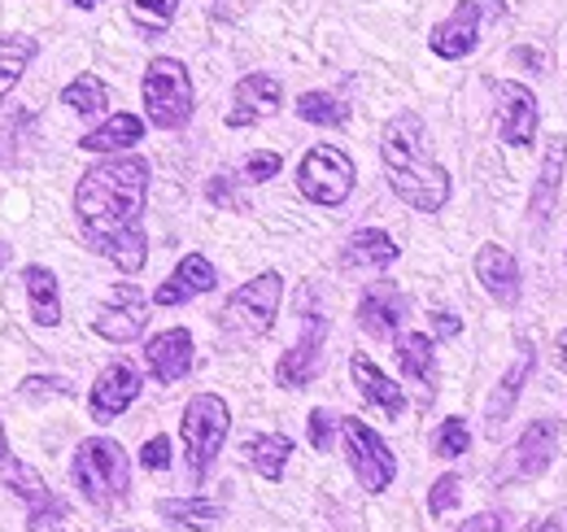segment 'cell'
<instances>
[{
  "label": "cell",
  "instance_id": "31",
  "mask_svg": "<svg viewBox=\"0 0 567 532\" xmlns=\"http://www.w3.org/2000/svg\"><path fill=\"white\" fill-rule=\"evenodd\" d=\"M0 475H4V484H9V489L22 498V502H27V511H40V507L58 502V498L49 493V484H44V480H40V475H35L27 463H18V459H13V463L4 459V463H0Z\"/></svg>",
  "mask_w": 567,
  "mask_h": 532
},
{
  "label": "cell",
  "instance_id": "21",
  "mask_svg": "<svg viewBox=\"0 0 567 532\" xmlns=\"http://www.w3.org/2000/svg\"><path fill=\"white\" fill-rule=\"evenodd\" d=\"M555 423L550 419H533L528 428H524V437L515 441V454H511V475L515 480H537V475H546V467H550V454H555Z\"/></svg>",
  "mask_w": 567,
  "mask_h": 532
},
{
  "label": "cell",
  "instance_id": "7",
  "mask_svg": "<svg viewBox=\"0 0 567 532\" xmlns=\"http://www.w3.org/2000/svg\"><path fill=\"white\" fill-rule=\"evenodd\" d=\"M354 180H358L354 162L337 144H315L297 162V193L310 201V205H323V209L346 205L350 193H354Z\"/></svg>",
  "mask_w": 567,
  "mask_h": 532
},
{
  "label": "cell",
  "instance_id": "11",
  "mask_svg": "<svg viewBox=\"0 0 567 532\" xmlns=\"http://www.w3.org/2000/svg\"><path fill=\"white\" fill-rule=\"evenodd\" d=\"M144 324H148V301H144V293L132 279H127V284H114L110 297H105V306H101L96 319H92L96 336L110 340V345L136 340V336L144 332Z\"/></svg>",
  "mask_w": 567,
  "mask_h": 532
},
{
  "label": "cell",
  "instance_id": "3",
  "mask_svg": "<svg viewBox=\"0 0 567 532\" xmlns=\"http://www.w3.org/2000/svg\"><path fill=\"white\" fill-rule=\"evenodd\" d=\"M74 489L83 493V502H92L96 511H110L127 498L132 489V463H127V450L114 441V437H87L79 450H74Z\"/></svg>",
  "mask_w": 567,
  "mask_h": 532
},
{
  "label": "cell",
  "instance_id": "20",
  "mask_svg": "<svg viewBox=\"0 0 567 532\" xmlns=\"http://www.w3.org/2000/svg\"><path fill=\"white\" fill-rule=\"evenodd\" d=\"M476 279L485 284V293L497 306H519V263L511 258V249L502 245H481L476 249Z\"/></svg>",
  "mask_w": 567,
  "mask_h": 532
},
{
  "label": "cell",
  "instance_id": "25",
  "mask_svg": "<svg viewBox=\"0 0 567 532\" xmlns=\"http://www.w3.org/2000/svg\"><path fill=\"white\" fill-rule=\"evenodd\" d=\"M22 284H27L31 319L40 328H58L62 324V288H58V275L49 266H27L22 270Z\"/></svg>",
  "mask_w": 567,
  "mask_h": 532
},
{
  "label": "cell",
  "instance_id": "16",
  "mask_svg": "<svg viewBox=\"0 0 567 532\" xmlns=\"http://www.w3.org/2000/svg\"><path fill=\"white\" fill-rule=\"evenodd\" d=\"M144 367L157 385H179L193 371V336L188 328H166L144 345Z\"/></svg>",
  "mask_w": 567,
  "mask_h": 532
},
{
  "label": "cell",
  "instance_id": "34",
  "mask_svg": "<svg viewBox=\"0 0 567 532\" xmlns=\"http://www.w3.org/2000/svg\"><path fill=\"white\" fill-rule=\"evenodd\" d=\"M467 446H472V428H467L463 415H450V419L436 428V437H432L436 459H458V454H467Z\"/></svg>",
  "mask_w": 567,
  "mask_h": 532
},
{
  "label": "cell",
  "instance_id": "41",
  "mask_svg": "<svg viewBox=\"0 0 567 532\" xmlns=\"http://www.w3.org/2000/svg\"><path fill=\"white\" fill-rule=\"evenodd\" d=\"M141 463L144 471H166L171 467V441L166 437H148L141 450Z\"/></svg>",
  "mask_w": 567,
  "mask_h": 532
},
{
  "label": "cell",
  "instance_id": "27",
  "mask_svg": "<svg viewBox=\"0 0 567 532\" xmlns=\"http://www.w3.org/2000/svg\"><path fill=\"white\" fill-rule=\"evenodd\" d=\"M157 515L175 529L206 532L223 520V502H214V498H166V502H157Z\"/></svg>",
  "mask_w": 567,
  "mask_h": 532
},
{
  "label": "cell",
  "instance_id": "44",
  "mask_svg": "<svg viewBox=\"0 0 567 532\" xmlns=\"http://www.w3.org/2000/svg\"><path fill=\"white\" fill-rule=\"evenodd\" d=\"M458 532H502V520H497V515H489V511H481V515H472V520H467Z\"/></svg>",
  "mask_w": 567,
  "mask_h": 532
},
{
  "label": "cell",
  "instance_id": "42",
  "mask_svg": "<svg viewBox=\"0 0 567 532\" xmlns=\"http://www.w3.org/2000/svg\"><path fill=\"white\" fill-rule=\"evenodd\" d=\"M463 332V324H458V315H450V310H432V336H441V340H450V336Z\"/></svg>",
  "mask_w": 567,
  "mask_h": 532
},
{
  "label": "cell",
  "instance_id": "14",
  "mask_svg": "<svg viewBox=\"0 0 567 532\" xmlns=\"http://www.w3.org/2000/svg\"><path fill=\"white\" fill-rule=\"evenodd\" d=\"M136 398H141V371L118 358V362H110V367L96 376V385H92V393H87V410H92L96 423H110V419H118Z\"/></svg>",
  "mask_w": 567,
  "mask_h": 532
},
{
  "label": "cell",
  "instance_id": "35",
  "mask_svg": "<svg viewBox=\"0 0 567 532\" xmlns=\"http://www.w3.org/2000/svg\"><path fill=\"white\" fill-rule=\"evenodd\" d=\"M18 393L27 401H44V398H74V385L62 376H27L18 385Z\"/></svg>",
  "mask_w": 567,
  "mask_h": 532
},
{
  "label": "cell",
  "instance_id": "46",
  "mask_svg": "<svg viewBox=\"0 0 567 532\" xmlns=\"http://www.w3.org/2000/svg\"><path fill=\"white\" fill-rule=\"evenodd\" d=\"M528 532H564L559 520H537V524H528Z\"/></svg>",
  "mask_w": 567,
  "mask_h": 532
},
{
  "label": "cell",
  "instance_id": "49",
  "mask_svg": "<svg viewBox=\"0 0 567 532\" xmlns=\"http://www.w3.org/2000/svg\"><path fill=\"white\" fill-rule=\"evenodd\" d=\"M74 9H96V4H101V0H71Z\"/></svg>",
  "mask_w": 567,
  "mask_h": 532
},
{
  "label": "cell",
  "instance_id": "18",
  "mask_svg": "<svg viewBox=\"0 0 567 532\" xmlns=\"http://www.w3.org/2000/svg\"><path fill=\"white\" fill-rule=\"evenodd\" d=\"M214 284H218V270H214L210 258L206 254H188V258H179V266L171 270V279L157 284L153 306H184V301L210 293Z\"/></svg>",
  "mask_w": 567,
  "mask_h": 532
},
{
  "label": "cell",
  "instance_id": "40",
  "mask_svg": "<svg viewBox=\"0 0 567 532\" xmlns=\"http://www.w3.org/2000/svg\"><path fill=\"white\" fill-rule=\"evenodd\" d=\"M206 197H210L214 205H227V209H245V201L236 193V180H231V175H214L210 184H206Z\"/></svg>",
  "mask_w": 567,
  "mask_h": 532
},
{
  "label": "cell",
  "instance_id": "29",
  "mask_svg": "<svg viewBox=\"0 0 567 532\" xmlns=\"http://www.w3.org/2000/svg\"><path fill=\"white\" fill-rule=\"evenodd\" d=\"M35 53H40V44L31 35H0V101L13 92L22 70L35 62Z\"/></svg>",
  "mask_w": 567,
  "mask_h": 532
},
{
  "label": "cell",
  "instance_id": "28",
  "mask_svg": "<svg viewBox=\"0 0 567 532\" xmlns=\"http://www.w3.org/2000/svg\"><path fill=\"white\" fill-rule=\"evenodd\" d=\"M288 454H292V441H288L284 432H262V437H249V441H245V463L254 467L258 475H267L271 484L284 480Z\"/></svg>",
  "mask_w": 567,
  "mask_h": 532
},
{
  "label": "cell",
  "instance_id": "1",
  "mask_svg": "<svg viewBox=\"0 0 567 532\" xmlns=\"http://www.w3.org/2000/svg\"><path fill=\"white\" fill-rule=\"evenodd\" d=\"M144 201H148V162L127 153L87 166L74 188V218L83 227L87 249L110 258L123 275H141L148 263V236L141 227Z\"/></svg>",
  "mask_w": 567,
  "mask_h": 532
},
{
  "label": "cell",
  "instance_id": "32",
  "mask_svg": "<svg viewBox=\"0 0 567 532\" xmlns=\"http://www.w3.org/2000/svg\"><path fill=\"white\" fill-rule=\"evenodd\" d=\"M62 105H71L74 114L92 119V114H101V110L110 105V88H105L96 74H79V79H71V83L62 88Z\"/></svg>",
  "mask_w": 567,
  "mask_h": 532
},
{
  "label": "cell",
  "instance_id": "9",
  "mask_svg": "<svg viewBox=\"0 0 567 532\" xmlns=\"http://www.w3.org/2000/svg\"><path fill=\"white\" fill-rule=\"evenodd\" d=\"M485 18H502V4H497V0H458L454 13L432 27L427 49H432L441 62H463L467 53H476Z\"/></svg>",
  "mask_w": 567,
  "mask_h": 532
},
{
  "label": "cell",
  "instance_id": "51",
  "mask_svg": "<svg viewBox=\"0 0 567 532\" xmlns=\"http://www.w3.org/2000/svg\"><path fill=\"white\" fill-rule=\"evenodd\" d=\"M123 532H127V529H123Z\"/></svg>",
  "mask_w": 567,
  "mask_h": 532
},
{
  "label": "cell",
  "instance_id": "6",
  "mask_svg": "<svg viewBox=\"0 0 567 532\" xmlns=\"http://www.w3.org/2000/svg\"><path fill=\"white\" fill-rule=\"evenodd\" d=\"M227 428H231V410L218 393H197L184 406L179 437H184V454H188L193 480H206V471H210L223 441H227Z\"/></svg>",
  "mask_w": 567,
  "mask_h": 532
},
{
  "label": "cell",
  "instance_id": "48",
  "mask_svg": "<svg viewBox=\"0 0 567 532\" xmlns=\"http://www.w3.org/2000/svg\"><path fill=\"white\" fill-rule=\"evenodd\" d=\"M9 459V437H4V428H0V463Z\"/></svg>",
  "mask_w": 567,
  "mask_h": 532
},
{
  "label": "cell",
  "instance_id": "24",
  "mask_svg": "<svg viewBox=\"0 0 567 532\" xmlns=\"http://www.w3.org/2000/svg\"><path fill=\"white\" fill-rule=\"evenodd\" d=\"M398 258H402V249L380 227H362V232H354L346 241V249H341V266L346 270H384V266H393Z\"/></svg>",
  "mask_w": 567,
  "mask_h": 532
},
{
  "label": "cell",
  "instance_id": "36",
  "mask_svg": "<svg viewBox=\"0 0 567 532\" xmlns=\"http://www.w3.org/2000/svg\"><path fill=\"white\" fill-rule=\"evenodd\" d=\"M458 493H463V480H458V475H441V480L432 484V493H427V511H432V515L454 511V507H458Z\"/></svg>",
  "mask_w": 567,
  "mask_h": 532
},
{
  "label": "cell",
  "instance_id": "2",
  "mask_svg": "<svg viewBox=\"0 0 567 532\" xmlns=\"http://www.w3.org/2000/svg\"><path fill=\"white\" fill-rule=\"evenodd\" d=\"M380 157H384L389 188L411 209L436 214L450 201V171L436 162L424 119L415 110H402L389 119V127L380 135Z\"/></svg>",
  "mask_w": 567,
  "mask_h": 532
},
{
  "label": "cell",
  "instance_id": "8",
  "mask_svg": "<svg viewBox=\"0 0 567 532\" xmlns=\"http://www.w3.org/2000/svg\"><path fill=\"white\" fill-rule=\"evenodd\" d=\"M341 437H346V459L354 467L358 484H362L367 493H384V489L393 484V475H398V459H393V450L384 446V437L371 432L354 415L341 419Z\"/></svg>",
  "mask_w": 567,
  "mask_h": 532
},
{
  "label": "cell",
  "instance_id": "19",
  "mask_svg": "<svg viewBox=\"0 0 567 532\" xmlns=\"http://www.w3.org/2000/svg\"><path fill=\"white\" fill-rule=\"evenodd\" d=\"M564 166H567V135H550L546 144V162H542V175L533 184V197H528V223L533 232H542L555 214V201H559V184H564Z\"/></svg>",
  "mask_w": 567,
  "mask_h": 532
},
{
  "label": "cell",
  "instance_id": "4",
  "mask_svg": "<svg viewBox=\"0 0 567 532\" xmlns=\"http://www.w3.org/2000/svg\"><path fill=\"white\" fill-rule=\"evenodd\" d=\"M144 114L157 132H179L193 110H197V92H193V74L175 58H153L144 70Z\"/></svg>",
  "mask_w": 567,
  "mask_h": 532
},
{
  "label": "cell",
  "instance_id": "39",
  "mask_svg": "<svg viewBox=\"0 0 567 532\" xmlns=\"http://www.w3.org/2000/svg\"><path fill=\"white\" fill-rule=\"evenodd\" d=\"M332 432H337V415H328L323 406H319V410H310V446H315L319 454L332 446Z\"/></svg>",
  "mask_w": 567,
  "mask_h": 532
},
{
  "label": "cell",
  "instance_id": "13",
  "mask_svg": "<svg viewBox=\"0 0 567 532\" xmlns=\"http://www.w3.org/2000/svg\"><path fill=\"white\" fill-rule=\"evenodd\" d=\"M402 319H406V293L393 279H371L358 297V328L375 340H389L398 336Z\"/></svg>",
  "mask_w": 567,
  "mask_h": 532
},
{
  "label": "cell",
  "instance_id": "45",
  "mask_svg": "<svg viewBox=\"0 0 567 532\" xmlns=\"http://www.w3.org/2000/svg\"><path fill=\"white\" fill-rule=\"evenodd\" d=\"M511 58H515V62H524V66H533V70H546V58H542V53H533V49H515Z\"/></svg>",
  "mask_w": 567,
  "mask_h": 532
},
{
  "label": "cell",
  "instance_id": "50",
  "mask_svg": "<svg viewBox=\"0 0 567 532\" xmlns=\"http://www.w3.org/2000/svg\"><path fill=\"white\" fill-rule=\"evenodd\" d=\"M0 258H4V254H0Z\"/></svg>",
  "mask_w": 567,
  "mask_h": 532
},
{
  "label": "cell",
  "instance_id": "26",
  "mask_svg": "<svg viewBox=\"0 0 567 532\" xmlns=\"http://www.w3.org/2000/svg\"><path fill=\"white\" fill-rule=\"evenodd\" d=\"M144 140V123L136 114H110L101 127H92V132L83 135L79 144L87 149V153H127L132 144H141Z\"/></svg>",
  "mask_w": 567,
  "mask_h": 532
},
{
  "label": "cell",
  "instance_id": "47",
  "mask_svg": "<svg viewBox=\"0 0 567 532\" xmlns=\"http://www.w3.org/2000/svg\"><path fill=\"white\" fill-rule=\"evenodd\" d=\"M555 354H559V367L567 371V328L559 332V340H555Z\"/></svg>",
  "mask_w": 567,
  "mask_h": 532
},
{
  "label": "cell",
  "instance_id": "12",
  "mask_svg": "<svg viewBox=\"0 0 567 532\" xmlns=\"http://www.w3.org/2000/svg\"><path fill=\"white\" fill-rule=\"evenodd\" d=\"M494 101H497L494 114H497V135H502V144L528 149V144L537 140V127H542V110H537L533 88H524V83H497Z\"/></svg>",
  "mask_w": 567,
  "mask_h": 532
},
{
  "label": "cell",
  "instance_id": "38",
  "mask_svg": "<svg viewBox=\"0 0 567 532\" xmlns=\"http://www.w3.org/2000/svg\"><path fill=\"white\" fill-rule=\"evenodd\" d=\"M27 524H31L27 532H66V507H62V502H49V507L31 511Z\"/></svg>",
  "mask_w": 567,
  "mask_h": 532
},
{
  "label": "cell",
  "instance_id": "37",
  "mask_svg": "<svg viewBox=\"0 0 567 532\" xmlns=\"http://www.w3.org/2000/svg\"><path fill=\"white\" fill-rule=\"evenodd\" d=\"M249 184H267L280 175V153H249L245 157V171H240Z\"/></svg>",
  "mask_w": 567,
  "mask_h": 532
},
{
  "label": "cell",
  "instance_id": "17",
  "mask_svg": "<svg viewBox=\"0 0 567 532\" xmlns=\"http://www.w3.org/2000/svg\"><path fill=\"white\" fill-rule=\"evenodd\" d=\"M533 367H537V354H533V345L524 340V345H519V354H515V362H511V367H506V376L497 380L489 406H485V432H489L494 441L502 437V428H506V419H511V410H515L519 393H524V385L533 380Z\"/></svg>",
  "mask_w": 567,
  "mask_h": 532
},
{
  "label": "cell",
  "instance_id": "5",
  "mask_svg": "<svg viewBox=\"0 0 567 532\" xmlns=\"http://www.w3.org/2000/svg\"><path fill=\"white\" fill-rule=\"evenodd\" d=\"M280 297H284V275L280 270H262L254 275L249 284H240L223 310H218V328L236 340H258V336L271 332L276 315H280Z\"/></svg>",
  "mask_w": 567,
  "mask_h": 532
},
{
  "label": "cell",
  "instance_id": "33",
  "mask_svg": "<svg viewBox=\"0 0 567 532\" xmlns=\"http://www.w3.org/2000/svg\"><path fill=\"white\" fill-rule=\"evenodd\" d=\"M175 9H179V0H127V13L136 22V31L148 35V40L162 35L175 22Z\"/></svg>",
  "mask_w": 567,
  "mask_h": 532
},
{
  "label": "cell",
  "instance_id": "43",
  "mask_svg": "<svg viewBox=\"0 0 567 532\" xmlns=\"http://www.w3.org/2000/svg\"><path fill=\"white\" fill-rule=\"evenodd\" d=\"M254 0H214V18H223V22H231V18H240L245 9H249Z\"/></svg>",
  "mask_w": 567,
  "mask_h": 532
},
{
  "label": "cell",
  "instance_id": "23",
  "mask_svg": "<svg viewBox=\"0 0 567 532\" xmlns=\"http://www.w3.org/2000/svg\"><path fill=\"white\" fill-rule=\"evenodd\" d=\"M350 376H354L358 393L362 401H371L375 410H384L389 419H402V410H406V393H402V385H393L367 354H354L350 358Z\"/></svg>",
  "mask_w": 567,
  "mask_h": 532
},
{
  "label": "cell",
  "instance_id": "15",
  "mask_svg": "<svg viewBox=\"0 0 567 532\" xmlns=\"http://www.w3.org/2000/svg\"><path fill=\"white\" fill-rule=\"evenodd\" d=\"M284 101V83L276 74H245L231 92V110H227V127H249L258 119H271Z\"/></svg>",
  "mask_w": 567,
  "mask_h": 532
},
{
  "label": "cell",
  "instance_id": "10",
  "mask_svg": "<svg viewBox=\"0 0 567 532\" xmlns=\"http://www.w3.org/2000/svg\"><path fill=\"white\" fill-rule=\"evenodd\" d=\"M323 345H328V315L306 310L301 315V336L292 349H284V358L276 362V380L280 389H306L319 367H323Z\"/></svg>",
  "mask_w": 567,
  "mask_h": 532
},
{
  "label": "cell",
  "instance_id": "22",
  "mask_svg": "<svg viewBox=\"0 0 567 532\" xmlns=\"http://www.w3.org/2000/svg\"><path fill=\"white\" fill-rule=\"evenodd\" d=\"M398 367H402V376L411 385H420V401L424 406L436 398V345H432V336L424 332L398 336Z\"/></svg>",
  "mask_w": 567,
  "mask_h": 532
},
{
  "label": "cell",
  "instance_id": "30",
  "mask_svg": "<svg viewBox=\"0 0 567 532\" xmlns=\"http://www.w3.org/2000/svg\"><path fill=\"white\" fill-rule=\"evenodd\" d=\"M297 119L301 123H315V127H346L350 123V105L332 92H306L297 101Z\"/></svg>",
  "mask_w": 567,
  "mask_h": 532
}]
</instances>
